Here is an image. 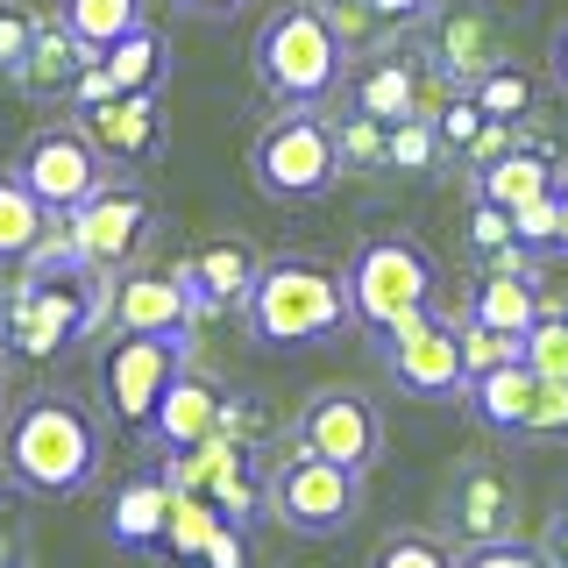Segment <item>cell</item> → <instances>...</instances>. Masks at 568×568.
<instances>
[{
	"label": "cell",
	"mask_w": 568,
	"mask_h": 568,
	"mask_svg": "<svg viewBox=\"0 0 568 568\" xmlns=\"http://www.w3.org/2000/svg\"><path fill=\"white\" fill-rule=\"evenodd\" d=\"M248 342L256 348H320L334 342L342 327H355V298H348V271H334V263L320 256H271L256 277V292H248Z\"/></svg>",
	"instance_id": "cell-1"
},
{
	"label": "cell",
	"mask_w": 568,
	"mask_h": 568,
	"mask_svg": "<svg viewBox=\"0 0 568 568\" xmlns=\"http://www.w3.org/2000/svg\"><path fill=\"white\" fill-rule=\"evenodd\" d=\"M8 476L36 497H79L100 476V419L64 390H36L8 419Z\"/></svg>",
	"instance_id": "cell-2"
},
{
	"label": "cell",
	"mask_w": 568,
	"mask_h": 568,
	"mask_svg": "<svg viewBox=\"0 0 568 568\" xmlns=\"http://www.w3.org/2000/svg\"><path fill=\"white\" fill-rule=\"evenodd\" d=\"M256 85L271 93L277 106H320L348 85V43L334 36V22L320 14V0H284L271 22L256 29Z\"/></svg>",
	"instance_id": "cell-3"
},
{
	"label": "cell",
	"mask_w": 568,
	"mask_h": 568,
	"mask_svg": "<svg viewBox=\"0 0 568 568\" xmlns=\"http://www.w3.org/2000/svg\"><path fill=\"white\" fill-rule=\"evenodd\" d=\"M106 320V277L93 271H22L8 298H0V342L8 355H22V363H50V355H64L71 342H85Z\"/></svg>",
	"instance_id": "cell-4"
},
{
	"label": "cell",
	"mask_w": 568,
	"mask_h": 568,
	"mask_svg": "<svg viewBox=\"0 0 568 568\" xmlns=\"http://www.w3.org/2000/svg\"><path fill=\"white\" fill-rule=\"evenodd\" d=\"M248 178L277 206H306L320 192H334V178H342L334 121L320 106H277V121H263L256 142H248Z\"/></svg>",
	"instance_id": "cell-5"
},
{
	"label": "cell",
	"mask_w": 568,
	"mask_h": 568,
	"mask_svg": "<svg viewBox=\"0 0 568 568\" xmlns=\"http://www.w3.org/2000/svg\"><path fill=\"white\" fill-rule=\"evenodd\" d=\"M348 298H355V327L390 334L398 320L434 313L440 271L413 235H363L348 256Z\"/></svg>",
	"instance_id": "cell-6"
},
{
	"label": "cell",
	"mask_w": 568,
	"mask_h": 568,
	"mask_svg": "<svg viewBox=\"0 0 568 568\" xmlns=\"http://www.w3.org/2000/svg\"><path fill=\"white\" fill-rule=\"evenodd\" d=\"M185 334H114L100 348V398L121 434H150L164 390L185 377Z\"/></svg>",
	"instance_id": "cell-7"
},
{
	"label": "cell",
	"mask_w": 568,
	"mask_h": 568,
	"mask_svg": "<svg viewBox=\"0 0 568 568\" xmlns=\"http://www.w3.org/2000/svg\"><path fill=\"white\" fill-rule=\"evenodd\" d=\"M355 511H363V469H342L306 448L271 469V519L298 540H334L355 526Z\"/></svg>",
	"instance_id": "cell-8"
},
{
	"label": "cell",
	"mask_w": 568,
	"mask_h": 568,
	"mask_svg": "<svg viewBox=\"0 0 568 568\" xmlns=\"http://www.w3.org/2000/svg\"><path fill=\"white\" fill-rule=\"evenodd\" d=\"M384 348V369L398 377L405 398H426V405H448L469 390V355H462V320L448 313H413L398 320L390 334H377Z\"/></svg>",
	"instance_id": "cell-9"
},
{
	"label": "cell",
	"mask_w": 568,
	"mask_h": 568,
	"mask_svg": "<svg viewBox=\"0 0 568 568\" xmlns=\"http://www.w3.org/2000/svg\"><path fill=\"white\" fill-rule=\"evenodd\" d=\"M14 171L29 178V192H36L50 213H79V206L106 185V178H114L106 150L85 135V121H50V129H36V135L22 142V156H14Z\"/></svg>",
	"instance_id": "cell-10"
},
{
	"label": "cell",
	"mask_w": 568,
	"mask_h": 568,
	"mask_svg": "<svg viewBox=\"0 0 568 568\" xmlns=\"http://www.w3.org/2000/svg\"><path fill=\"white\" fill-rule=\"evenodd\" d=\"M64 221H71V242H79L85 271H93V277H121L142 256V242H150L156 206H150L142 185H129V178H106L93 200H85L79 213H64Z\"/></svg>",
	"instance_id": "cell-11"
},
{
	"label": "cell",
	"mask_w": 568,
	"mask_h": 568,
	"mask_svg": "<svg viewBox=\"0 0 568 568\" xmlns=\"http://www.w3.org/2000/svg\"><path fill=\"white\" fill-rule=\"evenodd\" d=\"M455 85L434 71V58L426 50H369V58H355L348 64V106H363V114H377V121H413V114H434L440 100H448Z\"/></svg>",
	"instance_id": "cell-12"
},
{
	"label": "cell",
	"mask_w": 568,
	"mask_h": 568,
	"mask_svg": "<svg viewBox=\"0 0 568 568\" xmlns=\"http://www.w3.org/2000/svg\"><path fill=\"white\" fill-rule=\"evenodd\" d=\"M298 448L306 455H327V462H342V469H369V462L384 455V419H377V405L363 398V390H313L306 405H298Z\"/></svg>",
	"instance_id": "cell-13"
},
{
	"label": "cell",
	"mask_w": 568,
	"mask_h": 568,
	"mask_svg": "<svg viewBox=\"0 0 568 568\" xmlns=\"http://www.w3.org/2000/svg\"><path fill=\"white\" fill-rule=\"evenodd\" d=\"M200 320V298H192L185 271H150V263H129L121 277H106V327L114 334H185Z\"/></svg>",
	"instance_id": "cell-14"
},
{
	"label": "cell",
	"mask_w": 568,
	"mask_h": 568,
	"mask_svg": "<svg viewBox=\"0 0 568 568\" xmlns=\"http://www.w3.org/2000/svg\"><path fill=\"white\" fill-rule=\"evenodd\" d=\"M426 58H434V71H440L448 85H476L484 71L505 64V43H497V22L476 8V0H440Z\"/></svg>",
	"instance_id": "cell-15"
},
{
	"label": "cell",
	"mask_w": 568,
	"mask_h": 568,
	"mask_svg": "<svg viewBox=\"0 0 568 568\" xmlns=\"http://www.w3.org/2000/svg\"><path fill=\"white\" fill-rule=\"evenodd\" d=\"M448 519L469 547L484 540H511V519H519V484H511L497 462H462L448 484Z\"/></svg>",
	"instance_id": "cell-16"
},
{
	"label": "cell",
	"mask_w": 568,
	"mask_h": 568,
	"mask_svg": "<svg viewBox=\"0 0 568 568\" xmlns=\"http://www.w3.org/2000/svg\"><path fill=\"white\" fill-rule=\"evenodd\" d=\"M85 135L106 150V164H150L156 142H164V114H156V93H114L100 106H85Z\"/></svg>",
	"instance_id": "cell-17"
},
{
	"label": "cell",
	"mask_w": 568,
	"mask_h": 568,
	"mask_svg": "<svg viewBox=\"0 0 568 568\" xmlns=\"http://www.w3.org/2000/svg\"><path fill=\"white\" fill-rule=\"evenodd\" d=\"M178 271H185L200 313H213V306H248V292H256V277H263V256L242 235H221V242H200Z\"/></svg>",
	"instance_id": "cell-18"
},
{
	"label": "cell",
	"mask_w": 568,
	"mask_h": 568,
	"mask_svg": "<svg viewBox=\"0 0 568 568\" xmlns=\"http://www.w3.org/2000/svg\"><path fill=\"white\" fill-rule=\"evenodd\" d=\"M540 390H547V377L519 355V363H505V369H484V377H469L462 405H469V419H476V426H490V434L519 440V434H526V419H532V405H540Z\"/></svg>",
	"instance_id": "cell-19"
},
{
	"label": "cell",
	"mask_w": 568,
	"mask_h": 568,
	"mask_svg": "<svg viewBox=\"0 0 568 568\" xmlns=\"http://www.w3.org/2000/svg\"><path fill=\"white\" fill-rule=\"evenodd\" d=\"M221 398H227L221 384H206L200 369H185V377L164 390V405H156V419H150V434H142V440H156L164 455L200 448V440L221 434Z\"/></svg>",
	"instance_id": "cell-20"
},
{
	"label": "cell",
	"mask_w": 568,
	"mask_h": 568,
	"mask_svg": "<svg viewBox=\"0 0 568 568\" xmlns=\"http://www.w3.org/2000/svg\"><path fill=\"white\" fill-rule=\"evenodd\" d=\"M171 497L178 484L171 476H129V484L114 490V519H106V532H114V547H129V555H164V526H171Z\"/></svg>",
	"instance_id": "cell-21"
},
{
	"label": "cell",
	"mask_w": 568,
	"mask_h": 568,
	"mask_svg": "<svg viewBox=\"0 0 568 568\" xmlns=\"http://www.w3.org/2000/svg\"><path fill=\"white\" fill-rule=\"evenodd\" d=\"M476 178V200H497V206H532V200H547V192H561V164H555V150L547 142H519V150H505L497 164L484 171H469Z\"/></svg>",
	"instance_id": "cell-22"
},
{
	"label": "cell",
	"mask_w": 568,
	"mask_h": 568,
	"mask_svg": "<svg viewBox=\"0 0 568 568\" xmlns=\"http://www.w3.org/2000/svg\"><path fill=\"white\" fill-rule=\"evenodd\" d=\"M85 64H100V50L85 43V36H71L64 22H43V36H36V50H29V64L14 71V85L36 100H71V85H79V71Z\"/></svg>",
	"instance_id": "cell-23"
},
{
	"label": "cell",
	"mask_w": 568,
	"mask_h": 568,
	"mask_svg": "<svg viewBox=\"0 0 568 568\" xmlns=\"http://www.w3.org/2000/svg\"><path fill=\"white\" fill-rule=\"evenodd\" d=\"M540 313H547V292H540V277H532V263H526V271H484L476 277L462 320H484V327H505V334H532Z\"/></svg>",
	"instance_id": "cell-24"
},
{
	"label": "cell",
	"mask_w": 568,
	"mask_h": 568,
	"mask_svg": "<svg viewBox=\"0 0 568 568\" xmlns=\"http://www.w3.org/2000/svg\"><path fill=\"white\" fill-rule=\"evenodd\" d=\"M58 221L64 213H50L43 200H36L22 171H0V263H29L36 242H43Z\"/></svg>",
	"instance_id": "cell-25"
},
{
	"label": "cell",
	"mask_w": 568,
	"mask_h": 568,
	"mask_svg": "<svg viewBox=\"0 0 568 568\" xmlns=\"http://www.w3.org/2000/svg\"><path fill=\"white\" fill-rule=\"evenodd\" d=\"M100 64H106V79H114V93H156V79H164V36L142 22V29L121 36V43H106Z\"/></svg>",
	"instance_id": "cell-26"
},
{
	"label": "cell",
	"mask_w": 568,
	"mask_h": 568,
	"mask_svg": "<svg viewBox=\"0 0 568 568\" xmlns=\"http://www.w3.org/2000/svg\"><path fill=\"white\" fill-rule=\"evenodd\" d=\"M221 526H227V511L213 505L206 490H178V497H171V526H164V555H171L178 568H192Z\"/></svg>",
	"instance_id": "cell-27"
},
{
	"label": "cell",
	"mask_w": 568,
	"mask_h": 568,
	"mask_svg": "<svg viewBox=\"0 0 568 568\" xmlns=\"http://www.w3.org/2000/svg\"><path fill=\"white\" fill-rule=\"evenodd\" d=\"M58 22L71 36H85L93 50H106V43H121L129 29L150 22V0H58Z\"/></svg>",
	"instance_id": "cell-28"
},
{
	"label": "cell",
	"mask_w": 568,
	"mask_h": 568,
	"mask_svg": "<svg viewBox=\"0 0 568 568\" xmlns=\"http://www.w3.org/2000/svg\"><path fill=\"white\" fill-rule=\"evenodd\" d=\"M469 248L484 256V271H526L532 263V248L519 242V227H511V206H497V200L469 206Z\"/></svg>",
	"instance_id": "cell-29"
},
{
	"label": "cell",
	"mask_w": 568,
	"mask_h": 568,
	"mask_svg": "<svg viewBox=\"0 0 568 568\" xmlns=\"http://www.w3.org/2000/svg\"><path fill=\"white\" fill-rule=\"evenodd\" d=\"M334 135H342V171H390V121L348 106V114L334 121Z\"/></svg>",
	"instance_id": "cell-30"
},
{
	"label": "cell",
	"mask_w": 568,
	"mask_h": 568,
	"mask_svg": "<svg viewBox=\"0 0 568 568\" xmlns=\"http://www.w3.org/2000/svg\"><path fill=\"white\" fill-rule=\"evenodd\" d=\"M320 14H327L334 36L348 43V58H369V50H384V36H390L369 0H320Z\"/></svg>",
	"instance_id": "cell-31"
},
{
	"label": "cell",
	"mask_w": 568,
	"mask_h": 568,
	"mask_svg": "<svg viewBox=\"0 0 568 568\" xmlns=\"http://www.w3.org/2000/svg\"><path fill=\"white\" fill-rule=\"evenodd\" d=\"M440 150H448V142H440L434 114H413V121H398V129H390V171H405V178L434 171Z\"/></svg>",
	"instance_id": "cell-32"
},
{
	"label": "cell",
	"mask_w": 568,
	"mask_h": 568,
	"mask_svg": "<svg viewBox=\"0 0 568 568\" xmlns=\"http://www.w3.org/2000/svg\"><path fill=\"white\" fill-rule=\"evenodd\" d=\"M476 100H484V114H497V121H526L532 114V79L519 64H497V71H484V79L469 85Z\"/></svg>",
	"instance_id": "cell-33"
},
{
	"label": "cell",
	"mask_w": 568,
	"mask_h": 568,
	"mask_svg": "<svg viewBox=\"0 0 568 568\" xmlns=\"http://www.w3.org/2000/svg\"><path fill=\"white\" fill-rule=\"evenodd\" d=\"M526 363L540 369V377L568 384V306H547L540 320H532V334H526Z\"/></svg>",
	"instance_id": "cell-34"
},
{
	"label": "cell",
	"mask_w": 568,
	"mask_h": 568,
	"mask_svg": "<svg viewBox=\"0 0 568 568\" xmlns=\"http://www.w3.org/2000/svg\"><path fill=\"white\" fill-rule=\"evenodd\" d=\"M462 355H469V377H484V369L519 363V355H526V334L484 327V320H462Z\"/></svg>",
	"instance_id": "cell-35"
},
{
	"label": "cell",
	"mask_w": 568,
	"mask_h": 568,
	"mask_svg": "<svg viewBox=\"0 0 568 568\" xmlns=\"http://www.w3.org/2000/svg\"><path fill=\"white\" fill-rule=\"evenodd\" d=\"M221 434L242 440V448H263V440L277 434V413L256 398V390H227V398H221Z\"/></svg>",
	"instance_id": "cell-36"
},
{
	"label": "cell",
	"mask_w": 568,
	"mask_h": 568,
	"mask_svg": "<svg viewBox=\"0 0 568 568\" xmlns=\"http://www.w3.org/2000/svg\"><path fill=\"white\" fill-rule=\"evenodd\" d=\"M36 36H43V14H36L29 0H0V71H8V79L29 64Z\"/></svg>",
	"instance_id": "cell-37"
},
{
	"label": "cell",
	"mask_w": 568,
	"mask_h": 568,
	"mask_svg": "<svg viewBox=\"0 0 568 568\" xmlns=\"http://www.w3.org/2000/svg\"><path fill=\"white\" fill-rule=\"evenodd\" d=\"M369 568H455V555L434 540V532H390V540H377Z\"/></svg>",
	"instance_id": "cell-38"
},
{
	"label": "cell",
	"mask_w": 568,
	"mask_h": 568,
	"mask_svg": "<svg viewBox=\"0 0 568 568\" xmlns=\"http://www.w3.org/2000/svg\"><path fill=\"white\" fill-rule=\"evenodd\" d=\"M484 121H490V114H484V100H476L469 85H455V93L434 106V129H440V142H448V150H469V142L484 135Z\"/></svg>",
	"instance_id": "cell-39"
},
{
	"label": "cell",
	"mask_w": 568,
	"mask_h": 568,
	"mask_svg": "<svg viewBox=\"0 0 568 568\" xmlns=\"http://www.w3.org/2000/svg\"><path fill=\"white\" fill-rule=\"evenodd\" d=\"M511 227H519V242L532 248V256H561V200H555V192L532 200V206H519Z\"/></svg>",
	"instance_id": "cell-40"
},
{
	"label": "cell",
	"mask_w": 568,
	"mask_h": 568,
	"mask_svg": "<svg viewBox=\"0 0 568 568\" xmlns=\"http://www.w3.org/2000/svg\"><path fill=\"white\" fill-rule=\"evenodd\" d=\"M519 440H532V448H547V440H568V384L547 377V390H540V405H532V419H526Z\"/></svg>",
	"instance_id": "cell-41"
},
{
	"label": "cell",
	"mask_w": 568,
	"mask_h": 568,
	"mask_svg": "<svg viewBox=\"0 0 568 568\" xmlns=\"http://www.w3.org/2000/svg\"><path fill=\"white\" fill-rule=\"evenodd\" d=\"M455 568H555V561H547V547H526V540H484Z\"/></svg>",
	"instance_id": "cell-42"
},
{
	"label": "cell",
	"mask_w": 568,
	"mask_h": 568,
	"mask_svg": "<svg viewBox=\"0 0 568 568\" xmlns=\"http://www.w3.org/2000/svg\"><path fill=\"white\" fill-rule=\"evenodd\" d=\"M192 568H256V547H248V526L242 519H227L221 532L206 540V555L192 561Z\"/></svg>",
	"instance_id": "cell-43"
},
{
	"label": "cell",
	"mask_w": 568,
	"mask_h": 568,
	"mask_svg": "<svg viewBox=\"0 0 568 568\" xmlns=\"http://www.w3.org/2000/svg\"><path fill=\"white\" fill-rule=\"evenodd\" d=\"M511 129H519V121H497V114H490V121H484V135L462 150V156H469V171H484V164H497L505 150H519V135H511Z\"/></svg>",
	"instance_id": "cell-44"
},
{
	"label": "cell",
	"mask_w": 568,
	"mask_h": 568,
	"mask_svg": "<svg viewBox=\"0 0 568 568\" xmlns=\"http://www.w3.org/2000/svg\"><path fill=\"white\" fill-rule=\"evenodd\" d=\"M369 8L384 14V29L390 36H405V29H426L440 14V0H369Z\"/></svg>",
	"instance_id": "cell-45"
},
{
	"label": "cell",
	"mask_w": 568,
	"mask_h": 568,
	"mask_svg": "<svg viewBox=\"0 0 568 568\" xmlns=\"http://www.w3.org/2000/svg\"><path fill=\"white\" fill-rule=\"evenodd\" d=\"M540 547H547V561H555V568H568V505L547 519V540H540Z\"/></svg>",
	"instance_id": "cell-46"
},
{
	"label": "cell",
	"mask_w": 568,
	"mask_h": 568,
	"mask_svg": "<svg viewBox=\"0 0 568 568\" xmlns=\"http://www.w3.org/2000/svg\"><path fill=\"white\" fill-rule=\"evenodd\" d=\"M547 71H555V85L568 93V22L555 29V43H547Z\"/></svg>",
	"instance_id": "cell-47"
},
{
	"label": "cell",
	"mask_w": 568,
	"mask_h": 568,
	"mask_svg": "<svg viewBox=\"0 0 568 568\" xmlns=\"http://www.w3.org/2000/svg\"><path fill=\"white\" fill-rule=\"evenodd\" d=\"M178 14H235V8H248V0H171Z\"/></svg>",
	"instance_id": "cell-48"
},
{
	"label": "cell",
	"mask_w": 568,
	"mask_h": 568,
	"mask_svg": "<svg viewBox=\"0 0 568 568\" xmlns=\"http://www.w3.org/2000/svg\"><path fill=\"white\" fill-rule=\"evenodd\" d=\"M555 200H561V256H568V171H561V192H555Z\"/></svg>",
	"instance_id": "cell-49"
}]
</instances>
